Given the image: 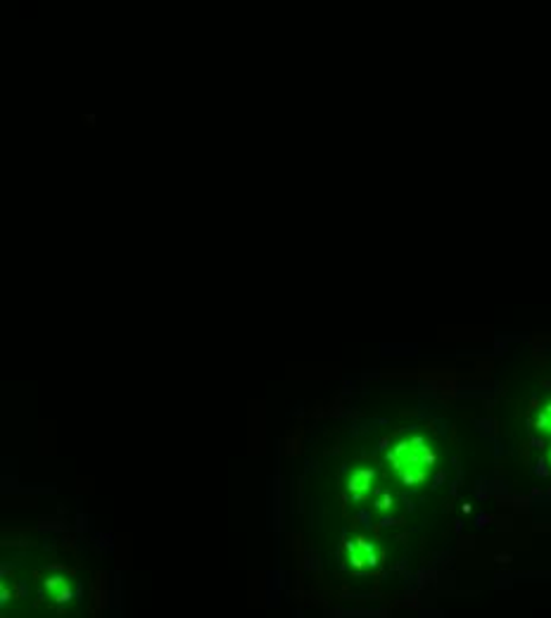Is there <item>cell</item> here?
I'll use <instances>...</instances> for the list:
<instances>
[{
  "mask_svg": "<svg viewBox=\"0 0 551 618\" xmlns=\"http://www.w3.org/2000/svg\"><path fill=\"white\" fill-rule=\"evenodd\" d=\"M549 461H551V452H549Z\"/></svg>",
  "mask_w": 551,
  "mask_h": 618,
  "instance_id": "5",
  "label": "cell"
},
{
  "mask_svg": "<svg viewBox=\"0 0 551 618\" xmlns=\"http://www.w3.org/2000/svg\"><path fill=\"white\" fill-rule=\"evenodd\" d=\"M537 428H540L542 433H547V436H551V402L544 404V409L540 412V416H537Z\"/></svg>",
  "mask_w": 551,
  "mask_h": 618,
  "instance_id": "4",
  "label": "cell"
},
{
  "mask_svg": "<svg viewBox=\"0 0 551 618\" xmlns=\"http://www.w3.org/2000/svg\"><path fill=\"white\" fill-rule=\"evenodd\" d=\"M438 454L423 436H411L399 440L387 454V464L392 473L404 485H421L433 473Z\"/></svg>",
  "mask_w": 551,
  "mask_h": 618,
  "instance_id": "1",
  "label": "cell"
},
{
  "mask_svg": "<svg viewBox=\"0 0 551 618\" xmlns=\"http://www.w3.org/2000/svg\"><path fill=\"white\" fill-rule=\"evenodd\" d=\"M347 490H350L352 497L359 500V502L369 500L373 490H376V471H373V468H359V471L352 473Z\"/></svg>",
  "mask_w": 551,
  "mask_h": 618,
  "instance_id": "3",
  "label": "cell"
},
{
  "mask_svg": "<svg viewBox=\"0 0 551 618\" xmlns=\"http://www.w3.org/2000/svg\"><path fill=\"white\" fill-rule=\"evenodd\" d=\"M347 554H350V563L355 566L357 570H366V568H373L380 563V549L378 545H373L369 540H355L347 545Z\"/></svg>",
  "mask_w": 551,
  "mask_h": 618,
  "instance_id": "2",
  "label": "cell"
}]
</instances>
